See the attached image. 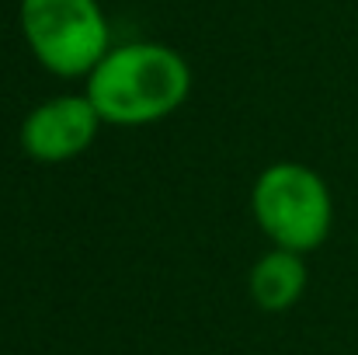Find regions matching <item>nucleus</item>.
<instances>
[{
    "label": "nucleus",
    "instance_id": "nucleus-2",
    "mask_svg": "<svg viewBox=\"0 0 358 355\" xmlns=\"http://www.w3.org/2000/svg\"><path fill=\"white\" fill-rule=\"evenodd\" d=\"M250 216L271 247L310 254L331 237L334 195L313 167L299 160H275L254 178Z\"/></svg>",
    "mask_w": 358,
    "mask_h": 355
},
{
    "label": "nucleus",
    "instance_id": "nucleus-3",
    "mask_svg": "<svg viewBox=\"0 0 358 355\" xmlns=\"http://www.w3.org/2000/svg\"><path fill=\"white\" fill-rule=\"evenodd\" d=\"M17 25L35 63L63 81H87L115 46L101 0H21Z\"/></svg>",
    "mask_w": 358,
    "mask_h": 355
},
{
    "label": "nucleus",
    "instance_id": "nucleus-5",
    "mask_svg": "<svg viewBox=\"0 0 358 355\" xmlns=\"http://www.w3.org/2000/svg\"><path fill=\"white\" fill-rule=\"evenodd\" d=\"M310 286V272H306V254H296V251H282V247H271L264 251L250 275H247V293L250 300L268 310V314H282L289 307H296L303 300Z\"/></svg>",
    "mask_w": 358,
    "mask_h": 355
},
{
    "label": "nucleus",
    "instance_id": "nucleus-4",
    "mask_svg": "<svg viewBox=\"0 0 358 355\" xmlns=\"http://www.w3.org/2000/svg\"><path fill=\"white\" fill-rule=\"evenodd\" d=\"M101 125L105 122L87 95H56L24 116L17 139L35 164H66L91 150Z\"/></svg>",
    "mask_w": 358,
    "mask_h": 355
},
{
    "label": "nucleus",
    "instance_id": "nucleus-1",
    "mask_svg": "<svg viewBox=\"0 0 358 355\" xmlns=\"http://www.w3.org/2000/svg\"><path fill=\"white\" fill-rule=\"evenodd\" d=\"M84 95L108 125H150L188 102L192 67L164 42H119L91 70Z\"/></svg>",
    "mask_w": 358,
    "mask_h": 355
}]
</instances>
